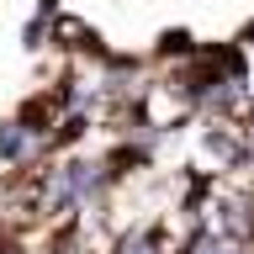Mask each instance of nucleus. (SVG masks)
Instances as JSON below:
<instances>
[{
	"label": "nucleus",
	"instance_id": "obj_1",
	"mask_svg": "<svg viewBox=\"0 0 254 254\" xmlns=\"http://www.w3.org/2000/svg\"><path fill=\"white\" fill-rule=\"evenodd\" d=\"M122 254H148V244H143V238H138V244H127Z\"/></svg>",
	"mask_w": 254,
	"mask_h": 254
}]
</instances>
